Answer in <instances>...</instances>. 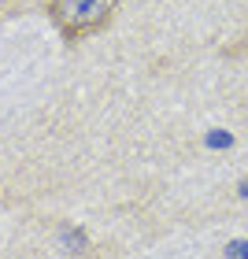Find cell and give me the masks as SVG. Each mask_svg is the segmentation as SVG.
<instances>
[{"mask_svg":"<svg viewBox=\"0 0 248 259\" xmlns=\"http://www.w3.org/2000/svg\"><path fill=\"white\" fill-rule=\"evenodd\" d=\"M119 4L122 0H45V11H49L56 33L67 45H78L108 26Z\"/></svg>","mask_w":248,"mask_h":259,"instance_id":"1","label":"cell"}]
</instances>
